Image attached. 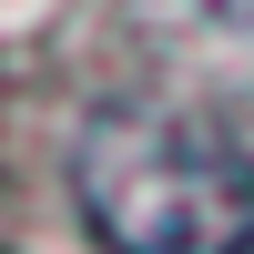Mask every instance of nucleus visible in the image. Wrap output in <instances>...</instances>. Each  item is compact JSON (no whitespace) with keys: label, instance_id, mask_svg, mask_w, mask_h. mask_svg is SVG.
Masks as SVG:
<instances>
[{"label":"nucleus","instance_id":"f257e3e1","mask_svg":"<svg viewBox=\"0 0 254 254\" xmlns=\"http://www.w3.org/2000/svg\"><path fill=\"white\" fill-rule=\"evenodd\" d=\"M71 203L112 254H254V153L214 112H92L71 132Z\"/></svg>","mask_w":254,"mask_h":254},{"label":"nucleus","instance_id":"f03ea898","mask_svg":"<svg viewBox=\"0 0 254 254\" xmlns=\"http://www.w3.org/2000/svg\"><path fill=\"white\" fill-rule=\"evenodd\" d=\"M122 31L163 81L203 102L254 92V0H122Z\"/></svg>","mask_w":254,"mask_h":254}]
</instances>
